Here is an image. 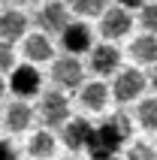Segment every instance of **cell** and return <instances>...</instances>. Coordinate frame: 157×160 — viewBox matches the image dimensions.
<instances>
[{
    "instance_id": "cell-26",
    "label": "cell",
    "mask_w": 157,
    "mask_h": 160,
    "mask_svg": "<svg viewBox=\"0 0 157 160\" xmlns=\"http://www.w3.org/2000/svg\"><path fill=\"white\" fill-rule=\"evenodd\" d=\"M3 94H6V79L0 76V100H3Z\"/></svg>"
},
{
    "instance_id": "cell-16",
    "label": "cell",
    "mask_w": 157,
    "mask_h": 160,
    "mask_svg": "<svg viewBox=\"0 0 157 160\" xmlns=\"http://www.w3.org/2000/svg\"><path fill=\"white\" fill-rule=\"evenodd\" d=\"M54 151H58V136L48 133V130H36V133H30V139H27V154H30V160H52Z\"/></svg>"
},
{
    "instance_id": "cell-14",
    "label": "cell",
    "mask_w": 157,
    "mask_h": 160,
    "mask_svg": "<svg viewBox=\"0 0 157 160\" xmlns=\"http://www.w3.org/2000/svg\"><path fill=\"white\" fill-rule=\"evenodd\" d=\"M27 36V15L24 12H18V9H6V12H0V42H21Z\"/></svg>"
},
{
    "instance_id": "cell-8",
    "label": "cell",
    "mask_w": 157,
    "mask_h": 160,
    "mask_svg": "<svg viewBox=\"0 0 157 160\" xmlns=\"http://www.w3.org/2000/svg\"><path fill=\"white\" fill-rule=\"evenodd\" d=\"M73 21L70 15V6L67 3H61V0H48V3H43L39 6V12H36V24H39V30L36 33H43V36H58L63 30V27Z\"/></svg>"
},
{
    "instance_id": "cell-10",
    "label": "cell",
    "mask_w": 157,
    "mask_h": 160,
    "mask_svg": "<svg viewBox=\"0 0 157 160\" xmlns=\"http://www.w3.org/2000/svg\"><path fill=\"white\" fill-rule=\"evenodd\" d=\"M91 130H94V124H91L85 115H73L70 121H67V124L58 130V139H61V145L67 148V151L78 154V151H88Z\"/></svg>"
},
{
    "instance_id": "cell-5",
    "label": "cell",
    "mask_w": 157,
    "mask_h": 160,
    "mask_svg": "<svg viewBox=\"0 0 157 160\" xmlns=\"http://www.w3.org/2000/svg\"><path fill=\"white\" fill-rule=\"evenodd\" d=\"M52 82H54V91L61 94H70V91H78L85 85V67L78 58H54L52 61Z\"/></svg>"
},
{
    "instance_id": "cell-15",
    "label": "cell",
    "mask_w": 157,
    "mask_h": 160,
    "mask_svg": "<svg viewBox=\"0 0 157 160\" xmlns=\"http://www.w3.org/2000/svg\"><path fill=\"white\" fill-rule=\"evenodd\" d=\"M130 58H133V63H136V70H139V67H154L157 63V36H148V33L133 36Z\"/></svg>"
},
{
    "instance_id": "cell-25",
    "label": "cell",
    "mask_w": 157,
    "mask_h": 160,
    "mask_svg": "<svg viewBox=\"0 0 157 160\" xmlns=\"http://www.w3.org/2000/svg\"><path fill=\"white\" fill-rule=\"evenodd\" d=\"M88 160H121V154H91Z\"/></svg>"
},
{
    "instance_id": "cell-18",
    "label": "cell",
    "mask_w": 157,
    "mask_h": 160,
    "mask_svg": "<svg viewBox=\"0 0 157 160\" xmlns=\"http://www.w3.org/2000/svg\"><path fill=\"white\" fill-rule=\"evenodd\" d=\"M106 9H109V0H73L70 15H78V21H85V18H100Z\"/></svg>"
},
{
    "instance_id": "cell-11",
    "label": "cell",
    "mask_w": 157,
    "mask_h": 160,
    "mask_svg": "<svg viewBox=\"0 0 157 160\" xmlns=\"http://www.w3.org/2000/svg\"><path fill=\"white\" fill-rule=\"evenodd\" d=\"M109 85L106 82H85L82 88H78V103L85 109L88 115H103L106 109H109Z\"/></svg>"
},
{
    "instance_id": "cell-27",
    "label": "cell",
    "mask_w": 157,
    "mask_h": 160,
    "mask_svg": "<svg viewBox=\"0 0 157 160\" xmlns=\"http://www.w3.org/2000/svg\"><path fill=\"white\" fill-rule=\"evenodd\" d=\"M61 160H76V157H61Z\"/></svg>"
},
{
    "instance_id": "cell-23",
    "label": "cell",
    "mask_w": 157,
    "mask_h": 160,
    "mask_svg": "<svg viewBox=\"0 0 157 160\" xmlns=\"http://www.w3.org/2000/svg\"><path fill=\"white\" fill-rule=\"evenodd\" d=\"M148 0H115V6L124 9V12H133V9H142Z\"/></svg>"
},
{
    "instance_id": "cell-19",
    "label": "cell",
    "mask_w": 157,
    "mask_h": 160,
    "mask_svg": "<svg viewBox=\"0 0 157 160\" xmlns=\"http://www.w3.org/2000/svg\"><path fill=\"white\" fill-rule=\"evenodd\" d=\"M121 160H157V148L148 139H136V142H127Z\"/></svg>"
},
{
    "instance_id": "cell-21",
    "label": "cell",
    "mask_w": 157,
    "mask_h": 160,
    "mask_svg": "<svg viewBox=\"0 0 157 160\" xmlns=\"http://www.w3.org/2000/svg\"><path fill=\"white\" fill-rule=\"evenodd\" d=\"M12 67H15V52H12V45L0 42V76H3V72H9Z\"/></svg>"
},
{
    "instance_id": "cell-3",
    "label": "cell",
    "mask_w": 157,
    "mask_h": 160,
    "mask_svg": "<svg viewBox=\"0 0 157 160\" xmlns=\"http://www.w3.org/2000/svg\"><path fill=\"white\" fill-rule=\"evenodd\" d=\"M148 88L145 82V72L136 70V67H121V70L112 76V85H109V97L118 103V106H130V103H139L142 94Z\"/></svg>"
},
{
    "instance_id": "cell-12",
    "label": "cell",
    "mask_w": 157,
    "mask_h": 160,
    "mask_svg": "<svg viewBox=\"0 0 157 160\" xmlns=\"http://www.w3.org/2000/svg\"><path fill=\"white\" fill-rule=\"evenodd\" d=\"M21 54H24V63L39 67V63L54 58V42L48 36H43V33H27L21 39Z\"/></svg>"
},
{
    "instance_id": "cell-20",
    "label": "cell",
    "mask_w": 157,
    "mask_h": 160,
    "mask_svg": "<svg viewBox=\"0 0 157 160\" xmlns=\"http://www.w3.org/2000/svg\"><path fill=\"white\" fill-rule=\"evenodd\" d=\"M139 24H142V33L157 36V3H145L139 9Z\"/></svg>"
},
{
    "instance_id": "cell-28",
    "label": "cell",
    "mask_w": 157,
    "mask_h": 160,
    "mask_svg": "<svg viewBox=\"0 0 157 160\" xmlns=\"http://www.w3.org/2000/svg\"><path fill=\"white\" fill-rule=\"evenodd\" d=\"M154 148H157V145H154Z\"/></svg>"
},
{
    "instance_id": "cell-17",
    "label": "cell",
    "mask_w": 157,
    "mask_h": 160,
    "mask_svg": "<svg viewBox=\"0 0 157 160\" xmlns=\"http://www.w3.org/2000/svg\"><path fill=\"white\" fill-rule=\"evenodd\" d=\"M133 121L145 133H157V97H142L133 109Z\"/></svg>"
},
{
    "instance_id": "cell-13",
    "label": "cell",
    "mask_w": 157,
    "mask_h": 160,
    "mask_svg": "<svg viewBox=\"0 0 157 160\" xmlns=\"http://www.w3.org/2000/svg\"><path fill=\"white\" fill-rule=\"evenodd\" d=\"M33 124V106L30 103H21V100H12L6 106V112L0 115V127H6L9 133H24Z\"/></svg>"
},
{
    "instance_id": "cell-24",
    "label": "cell",
    "mask_w": 157,
    "mask_h": 160,
    "mask_svg": "<svg viewBox=\"0 0 157 160\" xmlns=\"http://www.w3.org/2000/svg\"><path fill=\"white\" fill-rule=\"evenodd\" d=\"M145 82H148V88L154 91V97H157V63H154V67H148V72H145Z\"/></svg>"
},
{
    "instance_id": "cell-1",
    "label": "cell",
    "mask_w": 157,
    "mask_h": 160,
    "mask_svg": "<svg viewBox=\"0 0 157 160\" xmlns=\"http://www.w3.org/2000/svg\"><path fill=\"white\" fill-rule=\"evenodd\" d=\"M133 121L127 112H112L100 124H94L91 139H88V154H121V148L130 142Z\"/></svg>"
},
{
    "instance_id": "cell-4",
    "label": "cell",
    "mask_w": 157,
    "mask_h": 160,
    "mask_svg": "<svg viewBox=\"0 0 157 160\" xmlns=\"http://www.w3.org/2000/svg\"><path fill=\"white\" fill-rule=\"evenodd\" d=\"M6 88L15 94V100L30 103L33 97H39V94H43V72H39V67H30V63H15V67L9 70Z\"/></svg>"
},
{
    "instance_id": "cell-22",
    "label": "cell",
    "mask_w": 157,
    "mask_h": 160,
    "mask_svg": "<svg viewBox=\"0 0 157 160\" xmlns=\"http://www.w3.org/2000/svg\"><path fill=\"white\" fill-rule=\"evenodd\" d=\"M0 160H18V148L9 139H0Z\"/></svg>"
},
{
    "instance_id": "cell-9",
    "label": "cell",
    "mask_w": 157,
    "mask_h": 160,
    "mask_svg": "<svg viewBox=\"0 0 157 160\" xmlns=\"http://www.w3.org/2000/svg\"><path fill=\"white\" fill-rule=\"evenodd\" d=\"M97 30H100V36H103V42H118V39H124V36H130L133 30V15L130 12H124V9L118 6H109L100 15V24H97Z\"/></svg>"
},
{
    "instance_id": "cell-6",
    "label": "cell",
    "mask_w": 157,
    "mask_h": 160,
    "mask_svg": "<svg viewBox=\"0 0 157 160\" xmlns=\"http://www.w3.org/2000/svg\"><path fill=\"white\" fill-rule=\"evenodd\" d=\"M88 70L97 76V82L112 79L121 70V48L112 42H94V48L88 52Z\"/></svg>"
},
{
    "instance_id": "cell-7",
    "label": "cell",
    "mask_w": 157,
    "mask_h": 160,
    "mask_svg": "<svg viewBox=\"0 0 157 160\" xmlns=\"http://www.w3.org/2000/svg\"><path fill=\"white\" fill-rule=\"evenodd\" d=\"M58 39H61V48L67 58H82L94 48V30H91L88 21H78V18L63 27L58 33Z\"/></svg>"
},
{
    "instance_id": "cell-2",
    "label": "cell",
    "mask_w": 157,
    "mask_h": 160,
    "mask_svg": "<svg viewBox=\"0 0 157 160\" xmlns=\"http://www.w3.org/2000/svg\"><path fill=\"white\" fill-rule=\"evenodd\" d=\"M33 118L43 124V130H61L67 121H70V97L67 94H61V91H43L39 94V100H36V106H33Z\"/></svg>"
}]
</instances>
